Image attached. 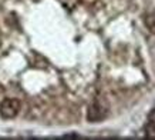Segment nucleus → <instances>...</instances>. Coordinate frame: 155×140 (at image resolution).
Wrapping results in <instances>:
<instances>
[{
    "label": "nucleus",
    "instance_id": "nucleus-1",
    "mask_svg": "<svg viewBox=\"0 0 155 140\" xmlns=\"http://www.w3.org/2000/svg\"><path fill=\"white\" fill-rule=\"evenodd\" d=\"M20 109H21V103L19 99L7 97L0 103V116L3 119H13L19 114Z\"/></svg>",
    "mask_w": 155,
    "mask_h": 140
},
{
    "label": "nucleus",
    "instance_id": "nucleus-2",
    "mask_svg": "<svg viewBox=\"0 0 155 140\" xmlns=\"http://www.w3.org/2000/svg\"><path fill=\"white\" fill-rule=\"evenodd\" d=\"M107 113H108L107 104H105L103 100H95V102L88 107L87 119H88L90 121H98L107 116Z\"/></svg>",
    "mask_w": 155,
    "mask_h": 140
},
{
    "label": "nucleus",
    "instance_id": "nucleus-3",
    "mask_svg": "<svg viewBox=\"0 0 155 140\" xmlns=\"http://www.w3.org/2000/svg\"><path fill=\"white\" fill-rule=\"evenodd\" d=\"M144 24H145V27L148 29L151 33L155 34V10L147 12V13L144 14Z\"/></svg>",
    "mask_w": 155,
    "mask_h": 140
}]
</instances>
